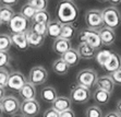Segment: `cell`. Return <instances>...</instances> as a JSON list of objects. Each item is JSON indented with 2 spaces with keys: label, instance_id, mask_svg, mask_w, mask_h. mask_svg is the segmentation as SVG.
<instances>
[{
  "label": "cell",
  "instance_id": "obj_48",
  "mask_svg": "<svg viewBox=\"0 0 121 117\" xmlns=\"http://www.w3.org/2000/svg\"><path fill=\"white\" fill-rule=\"evenodd\" d=\"M1 25H2V23H1V21H0V26H1Z\"/></svg>",
  "mask_w": 121,
  "mask_h": 117
},
{
  "label": "cell",
  "instance_id": "obj_28",
  "mask_svg": "<svg viewBox=\"0 0 121 117\" xmlns=\"http://www.w3.org/2000/svg\"><path fill=\"white\" fill-rule=\"evenodd\" d=\"M51 21V17L50 13L47 11V10H40V11H36L35 13V17L33 18L32 22H37V23H48Z\"/></svg>",
  "mask_w": 121,
  "mask_h": 117
},
{
  "label": "cell",
  "instance_id": "obj_11",
  "mask_svg": "<svg viewBox=\"0 0 121 117\" xmlns=\"http://www.w3.org/2000/svg\"><path fill=\"white\" fill-rule=\"evenodd\" d=\"M26 82H27V80H26L25 76L21 71H12L9 73L7 88H9L10 90H12V91L19 92Z\"/></svg>",
  "mask_w": 121,
  "mask_h": 117
},
{
  "label": "cell",
  "instance_id": "obj_31",
  "mask_svg": "<svg viewBox=\"0 0 121 117\" xmlns=\"http://www.w3.org/2000/svg\"><path fill=\"white\" fill-rule=\"evenodd\" d=\"M30 29L36 33V34L40 35V36H44L45 37L47 35V24L45 23H37V22H32Z\"/></svg>",
  "mask_w": 121,
  "mask_h": 117
},
{
  "label": "cell",
  "instance_id": "obj_17",
  "mask_svg": "<svg viewBox=\"0 0 121 117\" xmlns=\"http://www.w3.org/2000/svg\"><path fill=\"white\" fill-rule=\"evenodd\" d=\"M76 50L79 53L81 59H93L96 55V49H94L92 46H90L86 43H83V42H79Z\"/></svg>",
  "mask_w": 121,
  "mask_h": 117
},
{
  "label": "cell",
  "instance_id": "obj_45",
  "mask_svg": "<svg viewBox=\"0 0 121 117\" xmlns=\"http://www.w3.org/2000/svg\"><path fill=\"white\" fill-rule=\"evenodd\" d=\"M11 117H25V116H23L21 113H17V114H15V115H13V116H11Z\"/></svg>",
  "mask_w": 121,
  "mask_h": 117
},
{
  "label": "cell",
  "instance_id": "obj_19",
  "mask_svg": "<svg viewBox=\"0 0 121 117\" xmlns=\"http://www.w3.org/2000/svg\"><path fill=\"white\" fill-rule=\"evenodd\" d=\"M61 29H62L61 22H59L58 20H51L47 24V36L52 38L54 40L59 38L60 34H61Z\"/></svg>",
  "mask_w": 121,
  "mask_h": 117
},
{
  "label": "cell",
  "instance_id": "obj_29",
  "mask_svg": "<svg viewBox=\"0 0 121 117\" xmlns=\"http://www.w3.org/2000/svg\"><path fill=\"white\" fill-rule=\"evenodd\" d=\"M110 54H111V51L108 50V49H99V50L96 53L94 58H95L96 63L103 68L104 65L106 63V61L108 60V58L110 57Z\"/></svg>",
  "mask_w": 121,
  "mask_h": 117
},
{
  "label": "cell",
  "instance_id": "obj_3",
  "mask_svg": "<svg viewBox=\"0 0 121 117\" xmlns=\"http://www.w3.org/2000/svg\"><path fill=\"white\" fill-rule=\"evenodd\" d=\"M78 37H79L80 42L88 44V45L92 46L96 50L101 49V47L104 46L103 43H101L98 31H94V30H91V29H83L80 31Z\"/></svg>",
  "mask_w": 121,
  "mask_h": 117
},
{
  "label": "cell",
  "instance_id": "obj_39",
  "mask_svg": "<svg viewBox=\"0 0 121 117\" xmlns=\"http://www.w3.org/2000/svg\"><path fill=\"white\" fill-rule=\"evenodd\" d=\"M17 2H19V0H0V4H1V6L10 7V8L15 6Z\"/></svg>",
  "mask_w": 121,
  "mask_h": 117
},
{
  "label": "cell",
  "instance_id": "obj_50",
  "mask_svg": "<svg viewBox=\"0 0 121 117\" xmlns=\"http://www.w3.org/2000/svg\"><path fill=\"white\" fill-rule=\"evenodd\" d=\"M0 7H1V4H0Z\"/></svg>",
  "mask_w": 121,
  "mask_h": 117
},
{
  "label": "cell",
  "instance_id": "obj_18",
  "mask_svg": "<svg viewBox=\"0 0 121 117\" xmlns=\"http://www.w3.org/2000/svg\"><path fill=\"white\" fill-rule=\"evenodd\" d=\"M36 86H33L32 83L26 82L23 88L19 91V94H20L21 99L23 101H27V100H35L36 99Z\"/></svg>",
  "mask_w": 121,
  "mask_h": 117
},
{
  "label": "cell",
  "instance_id": "obj_30",
  "mask_svg": "<svg viewBox=\"0 0 121 117\" xmlns=\"http://www.w3.org/2000/svg\"><path fill=\"white\" fill-rule=\"evenodd\" d=\"M35 13H36L35 8H33V7H32L31 4H28V3L23 4L21 10H20V14L22 15L23 18H25L27 21L33 20V18L35 17Z\"/></svg>",
  "mask_w": 121,
  "mask_h": 117
},
{
  "label": "cell",
  "instance_id": "obj_23",
  "mask_svg": "<svg viewBox=\"0 0 121 117\" xmlns=\"http://www.w3.org/2000/svg\"><path fill=\"white\" fill-rule=\"evenodd\" d=\"M57 97H58V92L54 86H47L42 88V90H40V99L43 101H45L46 103H51L52 104V102Z\"/></svg>",
  "mask_w": 121,
  "mask_h": 117
},
{
  "label": "cell",
  "instance_id": "obj_33",
  "mask_svg": "<svg viewBox=\"0 0 121 117\" xmlns=\"http://www.w3.org/2000/svg\"><path fill=\"white\" fill-rule=\"evenodd\" d=\"M85 117H104V114H103V111L99 106L92 105L87 107V109L85 112Z\"/></svg>",
  "mask_w": 121,
  "mask_h": 117
},
{
  "label": "cell",
  "instance_id": "obj_8",
  "mask_svg": "<svg viewBox=\"0 0 121 117\" xmlns=\"http://www.w3.org/2000/svg\"><path fill=\"white\" fill-rule=\"evenodd\" d=\"M72 103L75 104H85L91 99V90L81 86H74L70 91V97Z\"/></svg>",
  "mask_w": 121,
  "mask_h": 117
},
{
  "label": "cell",
  "instance_id": "obj_37",
  "mask_svg": "<svg viewBox=\"0 0 121 117\" xmlns=\"http://www.w3.org/2000/svg\"><path fill=\"white\" fill-rule=\"evenodd\" d=\"M109 76L112 79L115 86H121V68L118 69V70H116L112 73H110Z\"/></svg>",
  "mask_w": 121,
  "mask_h": 117
},
{
  "label": "cell",
  "instance_id": "obj_15",
  "mask_svg": "<svg viewBox=\"0 0 121 117\" xmlns=\"http://www.w3.org/2000/svg\"><path fill=\"white\" fill-rule=\"evenodd\" d=\"M71 48H72V44H71L70 40H63L61 37L55 40L54 43H52V50H54L57 55H59L60 57H61L63 54H65L68 50H70Z\"/></svg>",
  "mask_w": 121,
  "mask_h": 117
},
{
  "label": "cell",
  "instance_id": "obj_47",
  "mask_svg": "<svg viewBox=\"0 0 121 117\" xmlns=\"http://www.w3.org/2000/svg\"><path fill=\"white\" fill-rule=\"evenodd\" d=\"M2 115V108H1V104H0V117Z\"/></svg>",
  "mask_w": 121,
  "mask_h": 117
},
{
  "label": "cell",
  "instance_id": "obj_5",
  "mask_svg": "<svg viewBox=\"0 0 121 117\" xmlns=\"http://www.w3.org/2000/svg\"><path fill=\"white\" fill-rule=\"evenodd\" d=\"M84 19L87 29L99 31L103 26H105L101 10H98V9H91V10L86 11Z\"/></svg>",
  "mask_w": 121,
  "mask_h": 117
},
{
  "label": "cell",
  "instance_id": "obj_16",
  "mask_svg": "<svg viewBox=\"0 0 121 117\" xmlns=\"http://www.w3.org/2000/svg\"><path fill=\"white\" fill-rule=\"evenodd\" d=\"M10 38H11V44L17 47L20 50H26L30 47L26 40L25 33H11L10 34Z\"/></svg>",
  "mask_w": 121,
  "mask_h": 117
},
{
  "label": "cell",
  "instance_id": "obj_40",
  "mask_svg": "<svg viewBox=\"0 0 121 117\" xmlns=\"http://www.w3.org/2000/svg\"><path fill=\"white\" fill-rule=\"evenodd\" d=\"M59 117H75V113L73 112L72 108H70V109H68V111H65V112H62V113H60Z\"/></svg>",
  "mask_w": 121,
  "mask_h": 117
},
{
  "label": "cell",
  "instance_id": "obj_9",
  "mask_svg": "<svg viewBox=\"0 0 121 117\" xmlns=\"http://www.w3.org/2000/svg\"><path fill=\"white\" fill-rule=\"evenodd\" d=\"M20 113L25 117H36L40 113V104L36 99L22 101L20 106Z\"/></svg>",
  "mask_w": 121,
  "mask_h": 117
},
{
  "label": "cell",
  "instance_id": "obj_10",
  "mask_svg": "<svg viewBox=\"0 0 121 117\" xmlns=\"http://www.w3.org/2000/svg\"><path fill=\"white\" fill-rule=\"evenodd\" d=\"M8 27L11 31V33L17 34V33H25L30 29V25H28V21L25 18H23L19 12V13H15L13 15L11 21L9 22Z\"/></svg>",
  "mask_w": 121,
  "mask_h": 117
},
{
  "label": "cell",
  "instance_id": "obj_21",
  "mask_svg": "<svg viewBox=\"0 0 121 117\" xmlns=\"http://www.w3.org/2000/svg\"><path fill=\"white\" fill-rule=\"evenodd\" d=\"M26 35V40H27V43L30 47H34V48H38L44 44L45 42V37L40 36V35L34 33L31 29H28L27 31L25 32Z\"/></svg>",
  "mask_w": 121,
  "mask_h": 117
},
{
  "label": "cell",
  "instance_id": "obj_7",
  "mask_svg": "<svg viewBox=\"0 0 121 117\" xmlns=\"http://www.w3.org/2000/svg\"><path fill=\"white\" fill-rule=\"evenodd\" d=\"M1 108H2V113L10 116L17 114L20 112V106L21 102L17 100V97H15L14 95H6L3 97L1 102Z\"/></svg>",
  "mask_w": 121,
  "mask_h": 117
},
{
  "label": "cell",
  "instance_id": "obj_2",
  "mask_svg": "<svg viewBox=\"0 0 121 117\" xmlns=\"http://www.w3.org/2000/svg\"><path fill=\"white\" fill-rule=\"evenodd\" d=\"M105 26L112 30L118 29L121 24V13L117 7H107L101 10Z\"/></svg>",
  "mask_w": 121,
  "mask_h": 117
},
{
  "label": "cell",
  "instance_id": "obj_46",
  "mask_svg": "<svg viewBox=\"0 0 121 117\" xmlns=\"http://www.w3.org/2000/svg\"><path fill=\"white\" fill-rule=\"evenodd\" d=\"M99 2H103V3H106V2H108V0H98Z\"/></svg>",
  "mask_w": 121,
  "mask_h": 117
},
{
  "label": "cell",
  "instance_id": "obj_6",
  "mask_svg": "<svg viewBox=\"0 0 121 117\" xmlns=\"http://www.w3.org/2000/svg\"><path fill=\"white\" fill-rule=\"evenodd\" d=\"M48 71L43 66H34L30 70L27 77V82L32 83L33 86H42L47 81Z\"/></svg>",
  "mask_w": 121,
  "mask_h": 117
},
{
  "label": "cell",
  "instance_id": "obj_43",
  "mask_svg": "<svg viewBox=\"0 0 121 117\" xmlns=\"http://www.w3.org/2000/svg\"><path fill=\"white\" fill-rule=\"evenodd\" d=\"M116 109H117V113H118L119 115L121 116V100L118 101V103H117V107H116Z\"/></svg>",
  "mask_w": 121,
  "mask_h": 117
},
{
  "label": "cell",
  "instance_id": "obj_42",
  "mask_svg": "<svg viewBox=\"0 0 121 117\" xmlns=\"http://www.w3.org/2000/svg\"><path fill=\"white\" fill-rule=\"evenodd\" d=\"M4 96H6V89L0 86V102H1V100H2Z\"/></svg>",
  "mask_w": 121,
  "mask_h": 117
},
{
  "label": "cell",
  "instance_id": "obj_36",
  "mask_svg": "<svg viewBox=\"0 0 121 117\" xmlns=\"http://www.w3.org/2000/svg\"><path fill=\"white\" fill-rule=\"evenodd\" d=\"M9 79V71L7 68H0V86L1 88H7Z\"/></svg>",
  "mask_w": 121,
  "mask_h": 117
},
{
  "label": "cell",
  "instance_id": "obj_14",
  "mask_svg": "<svg viewBox=\"0 0 121 117\" xmlns=\"http://www.w3.org/2000/svg\"><path fill=\"white\" fill-rule=\"evenodd\" d=\"M99 36H100L101 43L105 46H111L116 40V32L115 30L107 27V26H103L98 31Z\"/></svg>",
  "mask_w": 121,
  "mask_h": 117
},
{
  "label": "cell",
  "instance_id": "obj_27",
  "mask_svg": "<svg viewBox=\"0 0 121 117\" xmlns=\"http://www.w3.org/2000/svg\"><path fill=\"white\" fill-rule=\"evenodd\" d=\"M14 14H15V12L10 7H4V6L0 7V21H1L2 24H7L8 25Z\"/></svg>",
  "mask_w": 121,
  "mask_h": 117
},
{
  "label": "cell",
  "instance_id": "obj_1",
  "mask_svg": "<svg viewBox=\"0 0 121 117\" xmlns=\"http://www.w3.org/2000/svg\"><path fill=\"white\" fill-rule=\"evenodd\" d=\"M80 9L74 1L62 0L58 3L56 9L57 20L62 24H73L79 19Z\"/></svg>",
  "mask_w": 121,
  "mask_h": 117
},
{
  "label": "cell",
  "instance_id": "obj_41",
  "mask_svg": "<svg viewBox=\"0 0 121 117\" xmlns=\"http://www.w3.org/2000/svg\"><path fill=\"white\" fill-rule=\"evenodd\" d=\"M104 117H121V116L117 113V112H108Z\"/></svg>",
  "mask_w": 121,
  "mask_h": 117
},
{
  "label": "cell",
  "instance_id": "obj_26",
  "mask_svg": "<svg viewBox=\"0 0 121 117\" xmlns=\"http://www.w3.org/2000/svg\"><path fill=\"white\" fill-rule=\"evenodd\" d=\"M75 35H76V29L73 24H62L61 34H60L61 38L71 42V40H73Z\"/></svg>",
  "mask_w": 121,
  "mask_h": 117
},
{
  "label": "cell",
  "instance_id": "obj_12",
  "mask_svg": "<svg viewBox=\"0 0 121 117\" xmlns=\"http://www.w3.org/2000/svg\"><path fill=\"white\" fill-rule=\"evenodd\" d=\"M120 68H121V56L118 55L117 53L111 51L110 57L108 58V60L106 61V63L104 65L103 69L110 74V73H112V72H115L116 70H118V69H120Z\"/></svg>",
  "mask_w": 121,
  "mask_h": 117
},
{
  "label": "cell",
  "instance_id": "obj_13",
  "mask_svg": "<svg viewBox=\"0 0 121 117\" xmlns=\"http://www.w3.org/2000/svg\"><path fill=\"white\" fill-rule=\"evenodd\" d=\"M96 89H100L104 91L108 92V93H112L115 90V83H113L112 79L110 78L109 74H104L97 78L96 81Z\"/></svg>",
  "mask_w": 121,
  "mask_h": 117
},
{
  "label": "cell",
  "instance_id": "obj_32",
  "mask_svg": "<svg viewBox=\"0 0 121 117\" xmlns=\"http://www.w3.org/2000/svg\"><path fill=\"white\" fill-rule=\"evenodd\" d=\"M12 46L10 35L0 34V51H8Z\"/></svg>",
  "mask_w": 121,
  "mask_h": 117
},
{
  "label": "cell",
  "instance_id": "obj_49",
  "mask_svg": "<svg viewBox=\"0 0 121 117\" xmlns=\"http://www.w3.org/2000/svg\"><path fill=\"white\" fill-rule=\"evenodd\" d=\"M70 1H74V0H70Z\"/></svg>",
  "mask_w": 121,
  "mask_h": 117
},
{
  "label": "cell",
  "instance_id": "obj_20",
  "mask_svg": "<svg viewBox=\"0 0 121 117\" xmlns=\"http://www.w3.org/2000/svg\"><path fill=\"white\" fill-rule=\"evenodd\" d=\"M60 58H62V60L67 63L69 67H74L80 63L81 57H80L79 53L76 50V48H71L70 50H68L65 54H63Z\"/></svg>",
  "mask_w": 121,
  "mask_h": 117
},
{
  "label": "cell",
  "instance_id": "obj_34",
  "mask_svg": "<svg viewBox=\"0 0 121 117\" xmlns=\"http://www.w3.org/2000/svg\"><path fill=\"white\" fill-rule=\"evenodd\" d=\"M27 3L31 4L33 8H35L36 11L47 10V7H48V0H28Z\"/></svg>",
  "mask_w": 121,
  "mask_h": 117
},
{
  "label": "cell",
  "instance_id": "obj_22",
  "mask_svg": "<svg viewBox=\"0 0 121 117\" xmlns=\"http://www.w3.org/2000/svg\"><path fill=\"white\" fill-rule=\"evenodd\" d=\"M71 105H72V102L67 96H58L52 102V108L55 111H57L58 113H62V112L70 109Z\"/></svg>",
  "mask_w": 121,
  "mask_h": 117
},
{
  "label": "cell",
  "instance_id": "obj_4",
  "mask_svg": "<svg viewBox=\"0 0 121 117\" xmlns=\"http://www.w3.org/2000/svg\"><path fill=\"white\" fill-rule=\"evenodd\" d=\"M97 78H98V74L94 69H82L76 74V83H78V86H84V88L91 90L94 86H96Z\"/></svg>",
  "mask_w": 121,
  "mask_h": 117
},
{
  "label": "cell",
  "instance_id": "obj_38",
  "mask_svg": "<svg viewBox=\"0 0 121 117\" xmlns=\"http://www.w3.org/2000/svg\"><path fill=\"white\" fill-rule=\"evenodd\" d=\"M60 113H58L57 111H55L52 107H50V108L46 109L45 112H44V114H43V117H59Z\"/></svg>",
  "mask_w": 121,
  "mask_h": 117
},
{
  "label": "cell",
  "instance_id": "obj_35",
  "mask_svg": "<svg viewBox=\"0 0 121 117\" xmlns=\"http://www.w3.org/2000/svg\"><path fill=\"white\" fill-rule=\"evenodd\" d=\"M11 56L8 51H0V68H6L10 65Z\"/></svg>",
  "mask_w": 121,
  "mask_h": 117
},
{
  "label": "cell",
  "instance_id": "obj_44",
  "mask_svg": "<svg viewBox=\"0 0 121 117\" xmlns=\"http://www.w3.org/2000/svg\"><path fill=\"white\" fill-rule=\"evenodd\" d=\"M111 4H112V7H117L118 4H120L121 3V0H108Z\"/></svg>",
  "mask_w": 121,
  "mask_h": 117
},
{
  "label": "cell",
  "instance_id": "obj_24",
  "mask_svg": "<svg viewBox=\"0 0 121 117\" xmlns=\"http://www.w3.org/2000/svg\"><path fill=\"white\" fill-rule=\"evenodd\" d=\"M93 99L97 104H100V105H106L108 104L111 99V94L108 93V92L104 91V90H100V89H96L95 91L93 92Z\"/></svg>",
  "mask_w": 121,
  "mask_h": 117
},
{
  "label": "cell",
  "instance_id": "obj_25",
  "mask_svg": "<svg viewBox=\"0 0 121 117\" xmlns=\"http://www.w3.org/2000/svg\"><path fill=\"white\" fill-rule=\"evenodd\" d=\"M52 71L58 76H65L69 72L70 67L62 60V58H58L52 63Z\"/></svg>",
  "mask_w": 121,
  "mask_h": 117
}]
</instances>
